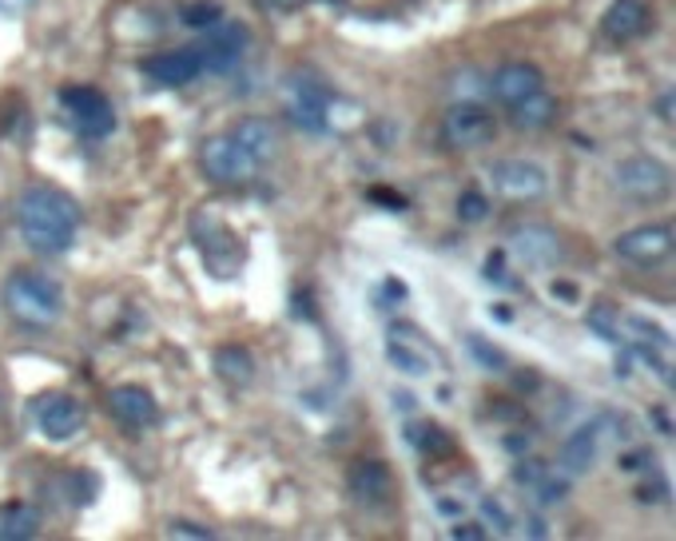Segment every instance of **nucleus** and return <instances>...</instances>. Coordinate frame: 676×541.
Here are the masks:
<instances>
[{"instance_id": "a211bd4d", "label": "nucleus", "mask_w": 676, "mask_h": 541, "mask_svg": "<svg viewBox=\"0 0 676 541\" xmlns=\"http://www.w3.org/2000/svg\"><path fill=\"white\" fill-rule=\"evenodd\" d=\"M231 140L239 144V148L247 151L255 163H267L271 156L278 151V131L271 120H263V116H247V120H239L235 131H231Z\"/></svg>"}, {"instance_id": "393cba45", "label": "nucleus", "mask_w": 676, "mask_h": 541, "mask_svg": "<svg viewBox=\"0 0 676 541\" xmlns=\"http://www.w3.org/2000/svg\"><path fill=\"white\" fill-rule=\"evenodd\" d=\"M585 322H589V331H593L596 339L616 342V303H609V299L593 303V307H589V315H585Z\"/></svg>"}, {"instance_id": "4468645a", "label": "nucleus", "mask_w": 676, "mask_h": 541, "mask_svg": "<svg viewBox=\"0 0 676 541\" xmlns=\"http://www.w3.org/2000/svg\"><path fill=\"white\" fill-rule=\"evenodd\" d=\"M514 251L521 255V263H529V267H537V270L561 263L557 231L546 227V223H521V227L514 231Z\"/></svg>"}, {"instance_id": "f3484780", "label": "nucleus", "mask_w": 676, "mask_h": 541, "mask_svg": "<svg viewBox=\"0 0 676 541\" xmlns=\"http://www.w3.org/2000/svg\"><path fill=\"white\" fill-rule=\"evenodd\" d=\"M108 411L116 414L124 426H131V431H144V426H151V422L159 418L156 399H151L144 386H116V391L108 394Z\"/></svg>"}, {"instance_id": "412c9836", "label": "nucleus", "mask_w": 676, "mask_h": 541, "mask_svg": "<svg viewBox=\"0 0 676 541\" xmlns=\"http://www.w3.org/2000/svg\"><path fill=\"white\" fill-rule=\"evenodd\" d=\"M553 116H557V100H553V96H549L546 88L529 92L526 100H517V104H514V112H509V120H514L517 128H526V131H541V128H549V124H553Z\"/></svg>"}, {"instance_id": "4be33fe9", "label": "nucleus", "mask_w": 676, "mask_h": 541, "mask_svg": "<svg viewBox=\"0 0 676 541\" xmlns=\"http://www.w3.org/2000/svg\"><path fill=\"white\" fill-rule=\"evenodd\" d=\"M596 442H601V422H589V426H581V431H577L573 438L566 442V450H561V462H566V470H573V474L593 470Z\"/></svg>"}, {"instance_id": "a19ab883", "label": "nucleus", "mask_w": 676, "mask_h": 541, "mask_svg": "<svg viewBox=\"0 0 676 541\" xmlns=\"http://www.w3.org/2000/svg\"><path fill=\"white\" fill-rule=\"evenodd\" d=\"M553 295H566V299H577V287H569V283H553Z\"/></svg>"}, {"instance_id": "473e14b6", "label": "nucleus", "mask_w": 676, "mask_h": 541, "mask_svg": "<svg viewBox=\"0 0 676 541\" xmlns=\"http://www.w3.org/2000/svg\"><path fill=\"white\" fill-rule=\"evenodd\" d=\"M370 200L374 203H387V211H406V200L398 191H382V188H370Z\"/></svg>"}, {"instance_id": "c85d7f7f", "label": "nucleus", "mask_w": 676, "mask_h": 541, "mask_svg": "<svg viewBox=\"0 0 676 541\" xmlns=\"http://www.w3.org/2000/svg\"><path fill=\"white\" fill-rule=\"evenodd\" d=\"M410 442H414L418 450H426V454L450 450V438L442 434V426H434V422H426V426H414V431H410Z\"/></svg>"}, {"instance_id": "aec40b11", "label": "nucleus", "mask_w": 676, "mask_h": 541, "mask_svg": "<svg viewBox=\"0 0 676 541\" xmlns=\"http://www.w3.org/2000/svg\"><path fill=\"white\" fill-rule=\"evenodd\" d=\"M350 490H355L362 501H387L390 490H394V478H390L387 462H378V458L358 462L355 470H350Z\"/></svg>"}, {"instance_id": "ddd939ff", "label": "nucleus", "mask_w": 676, "mask_h": 541, "mask_svg": "<svg viewBox=\"0 0 676 541\" xmlns=\"http://www.w3.org/2000/svg\"><path fill=\"white\" fill-rule=\"evenodd\" d=\"M648 24H653V9L645 0H613L601 17V32H605L613 44H629L636 36H645Z\"/></svg>"}, {"instance_id": "f704fd0d", "label": "nucleus", "mask_w": 676, "mask_h": 541, "mask_svg": "<svg viewBox=\"0 0 676 541\" xmlns=\"http://www.w3.org/2000/svg\"><path fill=\"white\" fill-rule=\"evenodd\" d=\"M482 510H486V518H494V521H497V530H501V533H509V518H506V510H501V506H497L494 498H486V501H482Z\"/></svg>"}, {"instance_id": "9b49d317", "label": "nucleus", "mask_w": 676, "mask_h": 541, "mask_svg": "<svg viewBox=\"0 0 676 541\" xmlns=\"http://www.w3.org/2000/svg\"><path fill=\"white\" fill-rule=\"evenodd\" d=\"M330 100H327V88L315 81H307V76H295L287 88V112L291 120H295V128L303 131H323L330 120Z\"/></svg>"}, {"instance_id": "f03ea898", "label": "nucleus", "mask_w": 676, "mask_h": 541, "mask_svg": "<svg viewBox=\"0 0 676 541\" xmlns=\"http://www.w3.org/2000/svg\"><path fill=\"white\" fill-rule=\"evenodd\" d=\"M4 307L24 327H52L64 315V291L56 279L40 275V270H17L4 283Z\"/></svg>"}, {"instance_id": "b1692460", "label": "nucleus", "mask_w": 676, "mask_h": 541, "mask_svg": "<svg viewBox=\"0 0 676 541\" xmlns=\"http://www.w3.org/2000/svg\"><path fill=\"white\" fill-rule=\"evenodd\" d=\"M215 374L228 386H247L255 379V359L247 347H219L215 351Z\"/></svg>"}, {"instance_id": "1a4fd4ad", "label": "nucleus", "mask_w": 676, "mask_h": 541, "mask_svg": "<svg viewBox=\"0 0 676 541\" xmlns=\"http://www.w3.org/2000/svg\"><path fill=\"white\" fill-rule=\"evenodd\" d=\"M616 188L641 203L665 200L668 195V168L653 156H633L616 168Z\"/></svg>"}, {"instance_id": "6e6552de", "label": "nucleus", "mask_w": 676, "mask_h": 541, "mask_svg": "<svg viewBox=\"0 0 676 541\" xmlns=\"http://www.w3.org/2000/svg\"><path fill=\"white\" fill-rule=\"evenodd\" d=\"M247 49H251L247 24H215V29H208L203 44H196L199 68L203 72H231V68H239L243 56H247Z\"/></svg>"}, {"instance_id": "5701e85b", "label": "nucleus", "mask_w": 676, "mask_h": 541, "mask_svg": "<svg viewBox=\"0 0 676 541\" xmlns=\"http://www.w3.org/2000/svg\"><path fill=\"white\" fill-rule=\"evenodd\" d=\"M40 533V513L24 501L0 506V541H29Z\"/></svg>"}, {"instance_id": "a878e982", "label": "nucleus", "mask_w": 676, "mask_h": 541, "mask_svg": "<svg viewBox=\"0 0 676 541\" xmlns=\"http://www.w3.org/2000/svg\"><path fill=\"white\" fill-rule=\"evenodd\" d=\"M466 347H469V354H474L477 359V367H482V371H494V374H501L509 367V359L501 351H497L494 342H486L482 339V335H469L466 339Z\"/></svg>"}, {"instance_id": "f257e3e1", "label": "nucleus", "mask_w": 676, "mask_h": 541, "mask_svg": "<svg viewBox=\"0 0 676 541\" xmlns=\"http://www.w3.org/2000/svg\"><path fill=\"white\" fill-rule=\"evenodd\" d=\"M17 223L36 255H64L76 243L80 208L68 191L52 188V183H32L17 203Z\"/></svg>"}, {"instance_id": "72a5a7b5", "label": "nucleus", "mask_w": 676, "mask_h": 541, "mask_svg": "<svg viewBox=\"0 0 676 541\" xmlns=\"http://www.w3.org/2000/svg\"><path fill=\"white\" fill-rule=\"evenodd\" d=\"M486 279L489 283H509L506 279V263H501V251H494V255L486 259Z\"/></svg>"}, {"instance_id": "4c0bfd02", "label": "nucleus", "mask_w": 676, "mask_h": 541, "mask_svg": "<svg viewBox=\"0 0 676 541\" xmlns=\"http://www.w3.org/2000/svg\"><path fill=\"white\" fill-rule=\"evenodd\" d=\"M648 462H653V454H629L621 466H625V470H641V466H648Z\"/></svg>"}, {"instance_id": "9d476101", "label": "nucleus", "mask_w": 676, "mask_h": 541, "mask_svg": "<svg viewBox=\"0 0 676 541\" xmlns=\"http://www.w3.org/2000/svg\"><path fill=\"white\" fill-rule=\"evenodd\" d=\"M613 251L629 263L653 267V263H661L668 251H673V227H668V223H645V227H633L613 243Z\"/></svg>"}, {"instance_id": "e433bc0d", "label": "nucleus", "mask_w": 676, "mask_h": 541, "mask_svg": "<svg viewBox=\"0 0 676 541\" xmlns=\"http://www.w3.org/2000/svg\"><path fill=\"white\" fill-rule=\"evenodd\" d=\"M258 4H263L267 12H295L303 0H258Z\"/></svg>"}, {"instance_id": "cd10ccee", "label": "nucleus", "mask_w": 676, "mask_h": 541, "mask_svg": "<svg viewBox=\"0 0 676 541\" xmlns=\"http://www.w3.org/2000/svg\"><path fill=\"white\" fill-rule=\"evenodd\" d=\"M219 17H223V9L219 4H188V9L179 12V21L188 24V29H215L219 24Z\"/></svg>"}, {"instance_id": "0eeeda50", "label": "nucleus", "mask_w": 676, "mask_h": 541, "mask_svg": "<svg viewBox=\"0 0 676 541\" xmlns=\"http://www.w3.org/2000/svg\"><path fill=\"white\" fill-rule=\"evenodd\" d=\"M497 120L494 112H486L482 104H454L442 120V140L457 151H474V148H486L494 140Z\"/></svg>"}, {"instance_id": "7ed1b4c3", "label": "nucleus", "mask_w": 676, "mask_h": 541, "mask_svg": "<svg viewBox=\"0 0 676 541\" xmlns=\"http://www.w3.org/2000/svg\"><path fill=\"white\" fill-rule=\"evenodd\" d=\"M191 235H196V247H199V255H203V263L215 270L219 279L235 275V267L243 263V247H239L231 227L219 220L215 211L211 208L196 211V215H191Z\"/></svg>"}, {"instance_id": "58836bf2", "label": "nucleus", "mask_w": 676, "mask_h": 541, "mask_svg": "<svg viewBox=\"0 0 676 541\" xmlns=\"http://www.w3.org/2000/svg\"><path fill=\"white\" fill-rule=\"evenodd\" d=\"M656 108H661V120H673V96H661V104H656Z\"/></svg>"}, {"instance_id": "423d86ee", "label": "nucleus", "mask_w": 676, "mask_h": 541, "mask_svg": "<svg viewBox=\"0 0 676 541\" xmlns=\"http://www.w3.org/2000/svg\"><path fill=\"white\" fill-rule=\"evenodd\" d=\"M32 418H36V431L44 434L49 442H68V438H76V434L84 431L88 414H84V406H80L72 394L49 391V394H40V399L32 402Z\"/></svg>"}, {"instance_id": "39448f33", "label": "nucleus", "mask_w": 676, "mask_h": 541, "mask_svg": "<svg viewBox=\"0 0 676 541\" xmlns=\"http://www.w3.org/2000/svg\"><path fill=\"white\" fill-rule=\"evenodd\" d=\"M199 168H203V176H208L211 183H219V188H243V183H251L258 163L251 160L247 151L239 148L231 136H211V140L203 144V151H199Z\"/></svg>"}, {"instance_id": "c756f323", "label": "nucleus", "mask_w": 676, "mask_h": 541, "mask_svg": "<svg viewBox=\"0 0 676 541\" xmlns=\"http://www.w3.org/2000/svg\"><path fill=\"white\" fill-rule=\"evenodd\" d=\"M546 462H534V458H529V462H521V466H517V470H514V478L517 481H526V486H537V481H541V478H546Z\"/></svg>"}, {"instance_id": "ea45409f", "label": "nucleus", "mask_w": 676, "mask_h": 541, "mask_svg": "<svg viewBox=\"0 0 676 541\" xmlns=\"http://www.w3.org/2000/svg\"><path fill=\"white\" fill-rule=\"evenodd\" d=\"M653 418H656V426H661V434H673V422H668L665 411H653Z\"/></svg>"}, {"instance_id": "f8f14e48", "label": "nucleus", "mask_w": 676, "mask_h": 541, "mask_svg": "<svg viewBox=\"0 0 676 541\" xmlns=\"http://www.w3.org/2000/svg\"><path fill=\"white\" fill-rule=\"evenodd\" d=\"M489 180L506 200H537L546 191V171L529 160H494L489 163Z\"/></svg>"}, {"instance_id": "20e7f679", "label": "nucleus", "mask_w": 676, "mask_h": 541, "mask_svg": "<svg viewBox=\"0 0 676 541\" xmlns=\"http://www.w3.org/2000/svg\"><path fill=\"white\" fill-rule=\"evenodd\" d=\"M60 104L68 112L72 128L84 136V140H104L116 128V108L104 92L88 88V84H76V88H60Z\"/></svg>"}, {"instance_id": "2eb2a0df", "label": "nucleus", "mask_w": 676, "mask_h": 541, "mask_svg": "<svg viewBox=\"0 0 676 541\" xmlns=\"http://www.w3.org/2000/svg\"><path fill=\"white\" fill-rule=\"evenodd\" d=\"M144 72L148 81L159 84V88H183L199 76V56L196 49H176V52H159V56H148L144 61Z\"/></svg>"}, {"instance_id": "c9c22d12", "label": "nucleus", "mask_w": 676, "mask_h": 541, "mask_svg": "<svg viewBox=\"0 0 676 541\" xmlns=\"http://www.w3.org/2000/svg\"><path fill=\"white\" fill-rule=\"evenodd\" d=\"M450 538H454V541H482V538H486V530H474V526H454V530H450Z\"/></svg>"}, {"instance_id": "dca6fc26", "label": "nucleus", "mask_w": 676, "mask_h": 541, "mask_svg": "<svg viewBox=\"0 0 676 541\" xmlns=\"http://www.w3.org/2000/svg\"><path fill=\"white\" fill-rule=\"evenodd\" d=\"M537 88H541V68L526 61H509L489 76V92H494L506 108H514L517 100H526L529 92H537Z\"/></svg>"}, {"instance_id": "7c9ffc66", "label": "nucleus", "mask_w": 676, "mask_h": 541, "mask_svg": "<svg viewBox=\"0 0 676 541\" xmlns=\"http://www.w3.org/2000/svg\"><path fill=\"white\" fill-rule=\"evenodd\" d=\"M537 490H541V506H549V501H561L566 498V481H553L546 474V478L537 481Z\"/></svg>"}, {"instance_id": "bb28decb", "label": "nucleus", "mask_w": 676, "mask_h": 541, "mask_svg": "<svg viewBox=\"0 0 676 541\" xmlns=\"http://www.w3.org/2000/svg\"><path fill=\"white\" fill-rule=\"evenodd\" d=\"M489 215V200L482 191H462L457 195V220L462 223H482Z\"/></svg>"}, {"instance_id": "6ab92c4d", "label": "nucleus", "mask_w": 676, "mask_h": 541, "mask_svg": "<svg viewBox=\"0 0 676 541\" xmlns=\"http://www.w3.org/2000/svg\"><path fill=\"white\" fill-rule=\"evenodd\" d=\"M387 359L394 362L398 371H406V374H426L430 367H434V354H430L426 347L414 339V331H410V327H394V331H390Z\"/></svg>"}, {"instance_id": "2f4dec72", "label": "nucleus", "mask_w": 676, "mask_h": 541, "mask_svg": "<svg viewBox=\"0 0 676 541\" xmlns=\"http://www.w3.org/2000/svg\"><path fill=\"white\" fill-rule=\"evenodd\" d=\"M171 538H211V530H203V526H196V521H171Z\"/></svg>"}]
</instances>
